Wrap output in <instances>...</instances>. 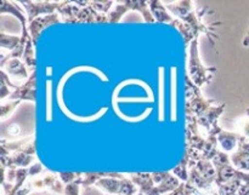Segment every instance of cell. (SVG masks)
<instances>
[{"label": "cell", "mask_w": 249, "mask_h": 195, "mask_svg": "<svg viewBox=\"0 0 249 195\" xmlns=\"http://www.w3.org/2000/svg\"><path fill=\"white\" fill-rule=\"evenodd\" d=\"M165 7L179 18L175 21L173 27L179 29L184 38L185 45H191L192 41L198 39L202 33L206 34L209 41L215 45V40L218 39V35L215 34V27L220 26L221 22L209 24L202 21L208 9H199L198 11H195L192 7V1H189V0L179 1L177 4H168L165 5Z\"/></svg>", "instance_id": "1"}, {"label": "cell", "mask_w": 249, "mask_h": 195, "mask_svg": "<svg viewBox=\"0 0 249 195\" xmlns=\"http://www.w3.org/2000/svg\"><path fill=\"white\" fill-rule=\"evenodd\" d=\"M216 74L215 67H206L201 62L198 52V39L194 40L189 49V77L196 86L209 84Z\"/></svg>", "instance_id": "2"}, {"label": "cell", "mask_w": 249, "mask_h": 195, "mask_svg": "<svg viewBox=\"0 0 249 195\" xmlns=\"http://www.w3.org/2000/svg\"><path fill=\"white\" fill-rule=\"evenodd\" d=\"M216 170V187L229 183L231 181H242L243 183H249V174L233 167L230 157L225 152L219 149L214 159L212 160Z\"/></svg>", "instance_id": "3"}, {"label": "cell", "mask_w": 249, "mask_h": 195, "mask_svg": "<svg viewBox=\"0 0 249 195\" xmlns=\"http://www.w3.org/2000/svg\"><path fill=\"white\" fill-rule=\"evenodd\" d=\"M185 90H186V104H185L186 116L197 118L214 106V101L206 99L202 96L201 90L192 82L189 74H185Z\"/></svg>", "instance_id": "4"}, {"label": "cell", "mask_w": 249, "mask_h": 195, "mask_svg": "<svg viewBox=\"0 0 249 195\" xmlns=\"http://www.w3.org/2000/svg\"><path fill=\"white\" fill-rule=\"evenodd\" d=\"M95 186L101 189L105 194L109 195H135L139 193L138 186L128 179H102Z\"/></svg>", "instance_id": "5"}, {"label": "cell", "mask_w": 249, "mask_h": 195, "mask_svg": "<svg viewBox=\"0 0 249 195\" xmlns=\"http://www.w3.org/2000/svg\"><path fill=\"white\" fill-rule=\"evenodd\" d=\"M225 107V103L213 106L208 111H206L204 113H202L201 115L196 118L198 126H201V128L207 130V138L218 137L219 133L223 131V129H220V126L218 124V119L223 114Z\"/></svg>", "instance_id": "6"}, {"label": "cell", "mask_w": 249, "mask_h": 195, "mask_svg": "<svg viewBox=\"0 0 249 195\" xmlns=\"http://www.w3.org/2000/svg\"><path fill=\"white\" fill-rule=\"evenodd\" d=\"M28 14L29 23L38 18L39 15H53L58 11L60 1H19Z\"/></svg>", "instance_id": "7"}, {"label": "cell", "mask_w": 249, "mask_h": 195, "mask_svg": "<svg viewBox=\"0 0 249 195\" xmlns=\"http://www.w3.org/2000/svg\"><path fill=\"white\" fill-rule=\"evenodd\" d=\"M9 101H36V72L33 70L29 79L17 87L9 97Z\"/></svg>", "instance_id": "8"}, {"label": "cell", "mask_w": 249, "mask_h": 195, "mask_svg": "<svg viewBox=\"0 0 249 195\" xmlns=\"http://www.w3.org/2000/svg\"><path fill=\"white\" fill-rule=\"evenodd\" d=\"M0 12L1 14H10L12 16L16 17L17 19L21 21L22 24V35H21V45L26 46L29 41H32L31 35H29V32L27 29V22H26V17L23 16V14L21 12L19 7L17 6L15 2L12 1H6V0H2L0 1Z\"/></svg>", "instance_id": "9"}, {"label": "cell", "mask_w": 249, "mask_h": 195, "mask_svg": "<svg viewBox=\"0 0 249 195\" xmlns=\"http://www.w3.org/2000/svg\"><path fill=\"white\" fill-rule=\"evenodd\" d=\"M17 152H26L32 155L36 154V140H34L33 136L23 138V140L14 141V142H7L6 140H1V155Z\"/></svg>", "instance_id": "10"}, {"label": "cell", "mask_w": 249, "mask_h": 195, "mask_svg": "<svg viewBox=\"0 0 249 195\" xmlns=\"http://www.w3.org/2000/svg\"><path fill=\"white\" fill-rule=\"evenodd\" d=\"M60 21L61 18L58 17V14H53L48 15V16L38 17V18L34 19L33 22H31V23H29V35H31V39L32 41H33L34 46H36L39 35H40V32L43 31V29L51 26V24L58 23Z\"/></svg>", "instance_id": "11"}, {"label": "cell", "mask_w": 249, "mask_h": 195, "mask_svg": "<svg viewBox=\"0 0 249 195\" xmlns=\"http://www.w3.org/2000/svg\"><path fill=\"white\" fill-rule=\"evenodd\" d=\"M129 177L139 187L140 192H142L145 195H162L158 192L157 186L153 182L152 174H148V172H136V174H130Z\"/></svg>", "instance_id": "12"}, {"label": "cell", "mask_w": 249, "mask_h": 195, "mask_svg": "<svg viewBox=\"0 0 249 195\" xmlns=\"http://www.w3.org/2000/svg\"><path fill=\"white\" fill-rule=\"evenodd\" d=\"M1 69L5 73L19 79H29L28 72L26 69V65L19 58H11V60H1Z\"/></svg>", "instance_id": "13"}, {"label": "cell", "mask_w": 249, "mask_h": 195, "mask_svg": "<svg viewBox=\"0 0 249 195\" xmlns=\"http://www.w3.org/2000/svg\"><path fill=\"white\" fill-rule=\"evenodd\" d=\"M240 133L236 132H229V131L223 130L218 135L216 140H218V145L223 149V152H233L237 150L238 142H240Z\"/></svg>", "instance_id": "14"}, {"label": "cell", "mask_w": 249, "mask_h": 195, "mask_svg": "<svg viewBox=\"0 0 249 195\" xmlns=\"http://www.w3.org/2000/svg\"><path fill=\"white\" fill-rule=\"evenodd\" d=\"M148 5H150L153 17L158 23H170L172 26H174L177 19L170 16V14H168L167 7L162 2L158 1V0H151V1H148Z\"/></svg>", "instance_id": "15"}, {"label": "cell", "mask_w": 249, "mask_h": 195, "mask_svg": "<svg viewBox=\"0 0 249 195\" xmlns=\"http://www.w3.org/2000/svg\"><path fill=\"white\" fill-rule=\"evenodd\" d=\"M192 166L198 171V174L201 175V176L203 177L208 183L211 184L215 183L216 170H215V166H214L213 162H211V160H199V162H197L196 164L192 165Z\"/></svg>", "instance_id": "16"}, {"label": "cell", "mask_w": 249, "mask_h": 195, "mask_svg": "<svg viewBox=\"0 0 249 195\" xmlns=\"http://www.w3.org/2000/svg\"><path fill=\"white\" fill-rule=\"evenodd\" d=\"M107 177H112V179H124V176L119 172H87V174H83L82 179V187L88 188V187H91L94 184H96L100 179H107Z\"/></svg>", "instance_id": "17"}, {"label": "cell", "mask_w": 249, "mask_h": 195, "mask_svg": "<svg viewBox=\"0 0 249 195\" xmlns=\"http://www.w3.org/2000/svg\"><path fill=\"white\" fill-rule=\"evenodd\" d=\"M125 4L128 5V7L130 10L140 12V14L142 15L143 19H145L147 23H153V22H156L155 17H153L152 12H151L148 1H145V0H135V1H125Z\"/></svg>", "instance_id": "18"}, {"label": "cell", "mask_w": 249, "mask_h": 195, "mask_svg": "<svg viewBox=\"0 0 249 195\" xmlns=\"http://www.w3.org/2000/svg\"><path fill=\"white\" fill-rule=\"evenodd\" d=\"M233 166L240 171H249V152L237 149L230 157Z\"/></svg>", "instance_id": "19"}, {"label": "cell", "mask_w": 249, "mask_h": 195, "mask_svg": "<svg viewBox=\"0 0 249 195\" xmlns=\"http://www.w3.org/2000/svg\"><path fill=\"white\" fill-rule=\"evenodd\" d=\"M128 11H130V9H129L128 5L125 4V1L121 2V4H117L116 6L113 7V10H111V11L107 14L108 23H118Z\"/></svg>", "instance_id": "20"}, {"label": "cell", "mask_w": 249, "mask_h": 195, "mask_svg": "<svg viewBox=\"0 0 249 195\" xmlns=\"http://www.w3.org/2000/svg\"><path fill=\"white\" fill-rule=\"evenodd\" d=\"M19 44H21V36L7 35L5 33H0V45H1V48L14 51L18 48Z\"/></svg>", "instance_id": "21"}, {"label": "cell", "mask_w": 249, "mask_h": 195, "mask_svg": "<svg viewBox=\"0 0 249 195\" xmlns=\"http://www.w3.org/2000/svg\"><path fill=\"white\" fill-rule=\"evenodd\" d=\"M242 181H231L229 183L221 184L218 187L219 195H238V191L242 187Z\"/></svg>", "instance_id": "22"}, {"label": "cell", "mask_w": 249, "mask_h": 195, "mask_svg": "<svg viewBox=\"0 0 249 195\" xmlns=\"http://www.w3.org/2000/svg\"><path fill=\"white\" fill-rule=\"evenodd\" d=\"M189 171H190L189 162H187V160L184 158V159H182V162H180V164L178 165L174 170H173V175H174V176H177L178 179L182 182V183H187V181H189Z\"/></svg>", "instance_id": "23"}, {"label": "cell", "mask_w": 249, "mask_h": 195, "mask_svg": "<svg viewBox=\"0 0 249 195\" xmlns=\"http://www.w3.org/2000/svg\"><path fill=\"white\" fill-rule=\"evenodd\" d=\"M17 87L16 85H14L12 82L9 81V77H7L6 73L4 70H1V94H0V98L4 101L6 97H10V89H15L16 90Z\"/></svg>", "instance_id": "24"}, {"label": "cell", "mask_w": 249, "mask_h": 195, "mask_svg": "<svg viewBox=\"0 0 249 195\" xmlns=\"http://www.w3.org/2000/svg\"><path fill=\"white\" fill-rule=\"evenodd\" d=\"M58 177H60L62 183L66 186V184H70L72 182L79 179L80 177H83V174L82 172H60Z\"/></svg>", "instance_id": "25"}, {"label": "cell", "mask_w": 249, "mask_h": 195, "mask_svg": "<svg viewBox=\"0 0 249 195\" xmlns=\"http://www.w3.org/2000/svg\"><path fill=\"white\" fill-rule=\"evenodd\" d=\"M113 1H90V6L100 14H108Z\"/></svg>", "instance_id": "26"}, {"label": "cell", "mask_w": 249, "mask_h": 195, "mask_svg": "<svg viewBox=\"0 0 249 195\" xmlns=\"http://www.w3.org/2000/svg\"><path fill=\"white\" fill-rule=\"evenodd\" d=\"M22 101H9L7 103H2L1 106V109H0V114H1V120H5L6 119V116H9L10 114L12 113V112L15 111V108H16L17 106H18L19 103H21Z\"/></svg>", "instance_id": "27"}, {"label": "cell", "mask_w": 249, "mask_h": 195, "mask_svg": "<svg viewBox=\"0 0 249 195\" xmlns=\"http://www.w3.org/2000/svg\"><path fill=\"white\" fill-rule=\"evenodd\" d=\"M82 179L83 177H80V179H77V181L72 182V183L70 184H66L65 191H63V195H79L80 187H82Z\"/></svg>", "instance_id": "28"}, {"label": "cell", "mask_w": 249, "mask_h": 195, "mask_svg": "<svg viewBox=\"0 0 249 195\" xmlns=\"http://www.w3.org/2000/svg\"><path fill=\"white\" fill-rule=\"evenodd\" d=\"M237 126L240 129V135L249 140V119H241Z\"/></svg>", "instance_id": "29"}, {"label": "cell", "mask_w": 249, "mask_h": 195, "mask_svg": "<svg viewBox=\"0 0 249 195\" xmlns=\"http://www.w3.org/2000/svg\"><path fill=\"white\" fill-rule=\"evenodd\" d=\"M190 193H192L191 187H190L187 183H181L180 184L179 188L175 189L174 192H172V193H169L167 195H189Z\"/></svg>", "instance_id": "30"}, {"label": "cell", "mask_w": 249, "mask_h": 195, "mask_svg": "<svg viewBox=\"0 0 249 195\" xmlns=\"http://www.w3.org/2000/svg\"><path fill=\"white\" fill-rule=\"evenodd\" d=\"M170 172H153L152 174V179H153V182H155L156 186H158V184L162 183L163 181H164L165 179H167L168 176H169Z\"/></svg>", "instance_id": "31"}, {"label": "cell", "mask_w": 249, "mask_h": 195, "mask_svg": "<svg viewBox=\"0 0 249 195\" xmlns=\"http://www.w3.org/2000/svg\"><path fill=\"white\" fill-rule=\"evenodd\" d=\"M138 195H145V194H143V193H142V192H139V193H138Z\"/></svg>", "instance_id": "32"}, {"label": "cell", "mask_w": 249, "mask_h": 195, "mask_svg": "<svg viewBox=\"0 0 249 195\" xmlns=\"http://www.w3.org/2000/svg\"><path fill=\"white\" fill-rule=\"evenodd\" d=\"M189 195H194V194H192V193H190V194H189Z\"/></svg>", "instance_id": "33"}, {"label": "cell", "mask_w": 249, "mask_h": 195, "mask_svg": "<svg viewBox=\"0 0 249 195\" xmlns=\"http://www.w3.org/2000/svg\"><path fill=\"white\" fill-rule=\"evenodd\" d=\"M105 195H109V194H105Z\"/></svg>", "instance_id": "34"}]
</instances>
